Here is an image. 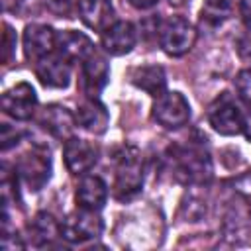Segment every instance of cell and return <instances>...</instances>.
I'll use <instances>...</instances> for the list:
<instances>
[{"mask_svg":"<svg viewBox=\"0 0 251 251\" xmlns=\"http://www.w3.org/2000/svg\"><path fill=\"white\" fill-rule=\"evenodd\" d=\"M173 173L180 182L206 184L212 178V159L204 143H186L171 147Z\"/></svg>","mask_w":251,"mask_h":251,"instance_id":"cell-1","label":"cell"},{"mask_svg":"<svg viewBox=\"0 0 251 251\" xmlns=\"http://www.w3.org/2000/svg\"><path fill=\"white\" fill-rule=\"evenodd\" d=\"M143 186V157L137 147L126 145L116 155L114 196L118 200H131Z\"/></svg>","mask_w":251,"mask_h":251,"instance_id":"cell-2","label":"cell"},{"mask_svg":"<svg viewBox=\"0 0 251 251\" xmlns=\"http://www.w3.org/2000/svg\"><path fill=\"white\" fill-rule=\"evenodd\" d=\"M157 35L159 45L171 57H180L188 53L196 41L194 25L182 16H169L167 20H163L157 27Z\"/></svg>","mask_w":251,"mask_h":251,"instance_id":"cell-3","label":"cell"},{"mask_svg":"<svg viewBox=\"0 0 251 251\" xmlns=\"http://www.w3.org/2000/svg\"><path fill=\"white\" fill-rule=\"evenodd\" d=\"M16 175L22 178V182L29 190H33V192L41 190L51 176L49 149L43 145H31L27 151H24L18 159Z\"/></svg>","mask_w":251,"mask_h":251,"instance_id":"cell-4","label":"cell"},{"mask_svg":"<svg viewBox=\"0 0 251 251\" xmlns=\"http://www.w3.org/2000/svg\"><path fill=\"white\" fill-rule=\"evenodd\" d=\"M208 122L220 135H239L243 133L245 114L239 110L235 98L229 92H222L208 106Z\"/></svg>","mask_w":251,"mask_h":251,"instance_id":"cell-5","label":"cell"},{"mask_svg":"<svg viewBox=\"0 0 251 251\" xmlns=\"http://www.w3.org/2000/svg\"><path fill=\"white\" fill-rule=\"evenodd\" d=\"M104 231V222L98 210L80 208L61 222V237L69 243H84Z\"/></svg>","mask_w":251,"mask_h":251,"instance_id":"cell-6","label":"cell"},{"mask_svg":"<svg viewBox=\"0 0 251 251\" xmlns=\"http://www.w3.org/2000/svg\"><path fill=\"white\" fill-rule=\"evenodd\" d=\"M153 120L167 129H178L190 120V104L176 90L163 92L153 102Z\"/></svg>","mask_w":251,"mask_h":251,"instance_id":"cell-7","label":"cell"},{"mask_svg":"<svg viewBox=\"0 0 251 251\" xmlns=\"http://www.w3.org/2000/svg\"><path fill=\"white\" fill-rule=\"evenodd\" d=\"M2 110L14 120L25 122L33 118L37 108V94L29 82H18L2 94Z\"/></svg>","mask_w":251,"mask_h":251,"instance_id":"cell-8","label":"cell"},{"mask_svg":"<svg viewBox=\"0 0 251 251\" xmlns=\"http://www.w3.org/2000/svg\"><path fill=\"white\" fill-rule=\"evenodd\" d=\"M57 31L45 24H29L24 29V53L29 61L37 63L39 59L55 53Z\"/></svg>","mask_w":251,"mask_h":251,"instance_id":"cell-9","label":"cell"},{"mask_svg":"<svg viewBox=\"0 0 251 251\" xmlns=\"http://www.w3.org/2000/svg\"><path fill=\"white\" fill-rule=\"evenodd\" d=\"M108 78H110L108 61L102 53L94 49L82 61V71H80V84H82V92L86 94V98H98L102 88L108 84Z\"/></svg>","mask_w":251,"mask_h":251,"instance_id":"cell-10","label":"cell"},{"mask_svg":"<svg viewBox=\"0 0 251 251\" xmlns=\"http://www.w3.org/2000/svg\"><path fill=\"white\" fill-rule=\"evenodd\" d=\"M63 159H65V165H67L69 173L86 175L94 167V163L98 159V151L86 139L69 137L65 141V147H63Z\"/></svg>","mask_w":251,"mask_h":251,"instance_id":"cell-11","label":"cell"},{"mask_svg":"<svg viewBox=\"0 0 251 251\" xmlns=\"http://www.w3.org/2000/svg\"><path fill=\"white\" fill-rule=\"evenodd\" d=\"M135 41H137L135 25L131 22H122V20H116L110 27H106L100 37L102 49L114 57L129 53L135 47Z\"/></svg>","mask_w":251,"mask_h":251,"instance_id":"cell-12","label":"cell"},{"mask_svg":"<svg viewBox=\"0 0 251 251\" xmlns=\"http://www.w3.org/2000/svg\"><path fill=\"white\" fill-rule=\"evenodd\" d=\"M35 76L43 86L67 88L71 82V63L57 53H51L35 63Z\"/></svg>","mask_w":251,"mask_h":251,"instance_id":"cell-13","label":"cell"},{"mask_svg":"<svg viewBox=\"0 0 251 251\" xmlns=\"http://www.w3.org/2000/svg\"><path fill=\"white\" fill-rule=\"evenodd\" d=\"M39 124L53 137L63 139V141H67L69 137H73L75 126H78L76 124V116L71 110H67L65 106H61V104H49V106H45L41 110V114H39Z\"/></svg>","mask_w":251,"mask_h":251,"instance_id":"cell-14","label":"cell"},{"mask_svg":"<svg viewBox=\"0 0 251 251\" xmlns=\"http://www.w3.org/2000/svg\"><path fill=\"white\" fill-rule=\"evenodd\" d=\"M76 12L86 27L96 29L100 33L116 22L112 0H78Z\"/></svg>","mask_w":251,"mask_h":251,"instance_id":"cell-15","label":"cell"},{"mask_svg":"<svg viewBox=\"0 0 251 251\" xmlns=\"http://www.w3.org/2000/svg\"><path fill=\"white\" fill-rule=\"evenodd\" d=\"M92 51H94V45H92V41L82 31H75V29L57 31L55 53L61 55L63 59H67L69 63L84 61Z\"/></svg>","mask_w":251,"mask_h":251,"instance_id":"cell-16","label":"cell"},{"mask_svg":"<svg viewBox=\"0 0 251 251\" xmlns=\"http://www.w3.org/2000/svg\"><path fill=\"white\" fill-rule=\"evenodd\" d=\"M108 200V186L96 175H84L76 186V206L86 210H102Z\"/></svg>","mask_w":251,"mask_h":251,"instance_id":"cell-17","label":"cell"},{"mask_svg":"<svg viewBox=\"0 0 251 251\" xmlns=\"http://www.w3.org/2000/svg\"><path fill=\"white\" fill-rule=\"evenodd\" d=\"M76 124L90 131V133H104L108 129V124H110V114L106 110V106L102 102H98V98H86L78 110H76Z\"/></svg>","mask_w":251,"mask_h":251,"instance_id":"cell-18","label":"cell"},{"mask_svg":"<svg viewBox=\"0 0 251 251\" xmlns=\"http://www.w3.org/2000/svg\"><path fill=\"white\" fill-rule=\"evenodd\" d=\"M129 80L141 88L143 92L151 94L153 98L161 96L163 92H167V75L165 69L161 65H143V67H135L129 75Z\"/></svg>","mask_w":251,"mask_h":251,"instance_id":"cell-19","label":"cell"},{"mask_svg":"<svg viewBox=\"0 0 251 251\" xmlns=\"http://www.w3.org/2000/svg\"><path fill=\"white\" fill-rule=\"evenodd\" d=\"M29 233L33 237V243L37 247L51 245L59 235H61V224L47 212L35 214V218L29 224Z\"/></svg>","mask_w":251,"mask_h":251,"instance_id":"cell-20","label":"cell"},{"mask_svg":"<svg viewBox=\"0 0 251 251\" xmlns=\"http://www.w3.org/2000/svg\"><path fill=\"white\" fill-rule=\"evenodd\" d=\"M233 6H235V0H204L202 18L220 24L222 20L231 16Z\"/></svg>","mask_w":251,"mask_h":251,"instance_id":"cell-21","label":"cell"},{"mask_svg":"<svg viewBox=\"0 0 251 251\" xmlns=\"http://www.w3.org/2000/svg\"><path fill=\"white\" fill-rule=\"evenodd\" d=\"M16 55V31L10 24H4V35H2V63L8 65Z\"/></svg>","mask_w":251,"mask_h":251,"instance_id":"cell-22","label":"cell"},{"mask_svg":"<svg viewBox=\"0 0 251 251\" xmlns=\"http://www.w3.org/2000/svg\"><path fill=\"white\" fill-rule=\"evenodd\" d=\"M235 90H237L239 98L245 104L251 106V67L237 73V76H235Z\"/></svg>","mask_w":251,"mask_h":251,"instance_id":"cell-23","label":"cell"},{"mask_svg":"<svg viewBox=\"0 0 251 251\" xmlns=\"http://www.w3.org/2000/svg\"><path fill=\"white\" fill-rule=\"evenodd\" d=\"M182 212H184V216L188 218V222H198V220L206 214V202H202L200 198L190 196L188 202L182 204Z\"/></svg>","mask_w":251,"mask_h":251,"instance_id":"cell-24","label":"cell"},{"mask_svg":"<svg viewBox=\"0 0 251 251\" xmlns=\"http://www.w3.org/2000/svg\"><path fill=\"white\" fill-rule=\"evenodd\" d=\"M233 190L241 198H245L247 202H251V171H247V173H243V175H239V176L233 178Z\"/></svg>","mask_w":251,"mask_h":251,"instance_id":"cell-25","label":"cell"},{"mask_svg":"<svg viewBox=\"0 0 251 251\" xmlns=\"http://www.w3.org/2000/svg\"><path fill=\"white\" fill-rule=\"evenodd\" d=\"M239 14H241V20H243L245 27L251 31V0H241V4H239Z\"/></svg>","mask_w":251,"mask_h":251,"instance_id":"cell-26","label":"cell"},{"mask_svg":"<svg viewBox=\"0 0 251 251\" xmlns=\"http://www.w3.org/2000/svg\"><path fill=\"white\" fill-rule=\"evenodd\" d=\"M133 8H137V10H149V8H153L159 0H127Z\"/></svg>","mask_w":251,"mask_h":251,"instance_id":"cell-27","label":"cell"},{"mask_svg":"<svg viewBox=\"0 0 251 251\" xmlns=\"http://www.w3.org/2000/svg\"><path fill=\"white\" fill-rule=\"evenodd\" d=\"M243 133H245V137L251 141V112L245 116V126H243Z\"/></svg>","mask_w":251,"mask_h":251,"instance_id":"cell-28","label":"cell"}]
</instances>
